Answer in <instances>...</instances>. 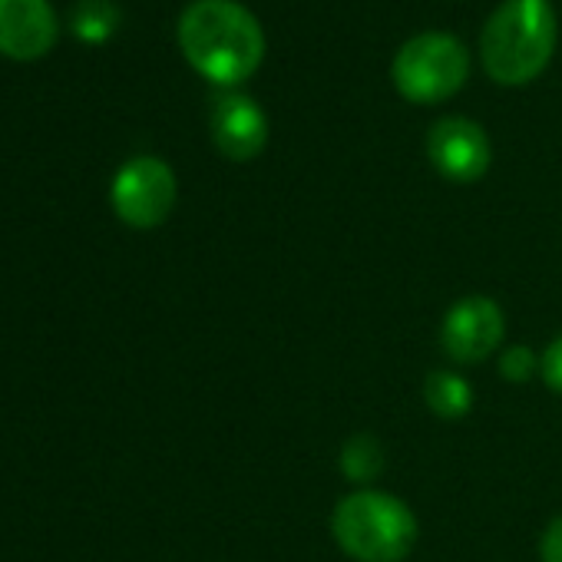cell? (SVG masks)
Wrapping results in <instances>:
<instances>
[{
    "label": "cell",
    "instance_id": "14",
    "mask_svg": "<svg viewBox=\"0 0 562 562\" xmlns=\"http://www.w3.org/2000/svg\"><path fill=\"white\" fill-rule=\"evenodd\" d=\"M539 371H542V381L549 384V391L562 394V335L542 351Z\"/></svg>",
    "mask_w": 562,
    "mask_h": 562
},
{
    "label": "cell",
    "instance_id": "3",
    "mask_svg": "<svg viewBox=\"0 0 562 562\" xmlns=\"http://www.w3.org/2000/svg\"><path fill=\"white\" fill-rule=\"evenodd\" d=\"M331 532L358 562H401L417 542V516L391 493L358 490L338 499L331 513Z\"/></svg>",
    "mask_w": 562,
    "mask_h": 562
},
{
    "label": "cell",
    "instance_id": "13",
    "mask_svg": "<svg viewBox=\"0 0 562 562\" xmlns=\"http://www.w3.org/2000/svg\"><path fill=\"white\" fill-rule=\"evenodd\" d=\"M532 371H536V358H532V351H529V348H522V345L506 348V355L499 358V374H503L506 381H513V384L529 381V378H532Z\"/></svg>",
    "mask_w": 562,
    "mask_h": 562
},
{
    "label": "cell",
    "instance_id": "7",
    "mask_svg": "<svg viewBox=\"0 0 562 562\" xmlns=\"http://www.w3.org/2000/svg\"><path fill=\"white\" fill-rule=\"evenodd\" d=\"M427 156L443 179L467 186L486 176L493 149L480 123L467 116H443L427 133Z\"/></svg>",
    "mask_w": 562,
    "mask_h": 562
},
{
    "label": "cell",
    "instance_id": "12",
    "mask_svg": "<svg viewBox=\"0 0 562 562\" xmlns=\"http://www.w3.org/2000/svg\"><path fill=\"white\" fill-rule=\"evenodd\" d=\"M384 467V453H381V443L368 434L361 437H351L345 443V453H341V470L355 480V483H368L371 476H378Z\"/></svg>",
    "mask_w": 562,
    "mask_h": 562
},
{
    "label": "cell",
    "instance_id": "1",
    "mask_svg": "<svg viewBox=\"0 0 562 562\" xmlns=\"http://www.w3.org/2000/svg\"><path fill=\"white\" fill-rule=\"evenodd\" d=\"M179 47L205 80L238 87L265 60V31L238 0H192L179 18Z\"/></svg>",
    "mask_w": 562,
    "mask_h": 562
},
{
    "label": "cell",
    "instance_id": "15",
    "mask_svg": "<svg viewBox=\"0 0 562 562\" xmlns=\"http://www.w3.org/2000/svg\"><path fill=\"white\" fill-rule=\"evenodd\" d=\"M539 552H542V562H562V516H555L546 526L542 542H539Z\"/></svg>",
    "mask_w": 562,
    "mask_h": 562
},
{
    "label": "cell",
    "instance_id": "5",
    "mask_svg": "<svg viewBox=\"0 0 562 562\" xmlns=\"http://www.w3.org/2000/svg\"><path fill=\"white\" fill-rule=\"evenodd\" d=\"M113 209L133 228H156L176 205V176L156 156L130 159L113 179Z\"/></svg>",
    "mask_w": 562,
    "mask_h": 562
},
{
    "label": "cell",
    "instance_id": "4",
    "mask_svg": "<svg viewBox=\"0 0 562 562\" xmlns=\"http://www.w3.org/2000/svg\"><path fill=\"white\" fill-rule=\"evenodd\" d=\"M394 87L411 103H443L470 77V50L460 37L443 31H427L411 37L391 67Z\"/></svg>",
    "mask_w": 562,
    "mask_h": 562
},
{
    "label": "cell",
    "instance_id": "11",
    "mask_svg": "<svg viewBox=\"0 0 562 562\" xmlns=\"http://www.w3.org/2000/svg\"><path fill=\"white\" fill-rule=\"evenodd\" d=\"M120 27V8L110 0H80L74 11V34L83 44H106Z\"/></svg>",
    "mask_w": 562,
    "mask_h": 562
},
{
    "label": "cell",
    "instance_id": "2",
    "mask_svg": "<svg viewBox=\"0 0 562 562\" xmlns=\"http://www.w3.org/2000/svg\"><path fill=\"white\" fill-rule=\"evenodd\" d=\"M555 50V14L549 0H506L499 4L480 37V57L486 74L503 87H522L536 80Z\"/></svg>",
    "mask_w": 562,
    "mask_h": 562
},
{
    "label": "cell",
    "instance_id": "6",
    "mask_svg": "<svg viewBox=\"0 0 562 562\" xmlns=\"http://www.w3.org/2000/svg\"><path fill=\"white\" fill-rule=\"evenodd\" d=\"M503 308L486 295H467L443 315L440 345L457 364H476L503 345Z\"/></svg>",
    "mask_w": 562,
    "mask_h": 562
},
{
    "label": "cell",
    "instance_id": "9",
    "mask_svg": "<svg viewBox=\"0 0 562 562\" xmlns=\"http://www.w3.org/2000/svg\"><path fill=\"white\" fill-rule=\"evenodd\" d=\"M60 34L50 0H0V54L37 60L54 50Z\"/></svg>",
    "mask_w": 562,
    "mask_h": 562
},
{
    "label": "cell",
    "instance_id": "10",
    "mask_svg": "<svg viewBox=\"0 0 562 562\" xmlns=\"http://www.w3.org/2000/svg\"><path fill=\"white\" fill-rule=\"evenodd\" d=\"M424 401H427V407L437 417L460 420L473 407V387L460 374H453V371H434L424 381Z\"/></svg>",
    "mask_w": 562,
    "mask_h": 562
},
{
    "label": "cell",
    "instance_id": "8",
    "mask_svg": "<svg viewBox=\"0 0 562 562\" xmlns=\"http://www.w3.org/2000/svg\"><path fill=\"white\" fill-rule=\"evenodd\" d=\"M212 143L232 162H248L268 146V116L265 110L235 90H225L212 103Z\"/></svg>",
    "mask_w": 562,
    "mask_h": 562
}]
</instances>
